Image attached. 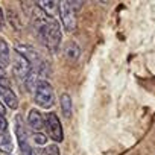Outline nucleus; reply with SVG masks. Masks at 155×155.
Returning <instances> with one entry per match:
<instances>
[{
	"label": "nucleus",
	"mask_w": 155,
	"mask_h": 155,
	"mask_svg": "<svg viewBox=\"0 0 155 155\" xmlns=\"http://www.w3.org/2000/svg\"><path fill=\"white\" fill-rule=\"evenodd\" d=\"M44 122H46V129H47L49 137L55 141H62L64 132H62V125H61L58 116L55 113H47L44 117Z\"/></svg>",
	"instance_id": "4"
},
{
	"label": "nucleus",
	"mask_w": 155,
	"mask_h": 155,
	"mask_svg": "<svg viewBox=\"0 0 155 155\" xmlns=\"http://www.w3.org/2000/svg\"><path fill=\"white\" fill-rule=\"evenodd\" d=\"M12 70H14V74L20 79H26L29 76L31 70H32V65L29 64V61L26 58H23L20 53H14V61H12Z\"/></svg>",
	"instance_id": "7"
},
{
	"label": "nucleus",
	"mask_w": 155,
	"mask_h": 155,
	"mask_svg": "<svg viewBox=\"0 0 155 155\" xmlns=\"http://www.w3.org/2000/svg\"><path fill=\"white\" fill-rule=\"evenodd\" d=\"M14 128H15V135H17V140H18V144H20L21 155H34V152H32V149L29 146V140H28V134H26V129H25L21 116H17L15 117Z\"/></svg>",
	"instance_id": "5"
},
{
	"label": "nucleus",
	"mask_w": 155,
	"mask_h": 155,
	"mask_svg": "<svg viewBox=\"0 0 155 155\" xmlns=\"http://www.w3.org/2000/svg\"><path fill=\"white\" fill-rule=\"evenodd\" d=\"M52 52H55L59 44H61V28H59V23L55 20V18H49L47 20V26H46V32L43 35V40H41Z\"/></svg>",
	"instance_id": "2"
},
{
	"label": "nucleus",
	"mask_w": 155,
	"mask_h": 155,
	"mask_svg": "<svg viewBox=\"0 0 155 155\" xmlns=\"http://www.w3.org/2000/svg\"><path fill=\"white\" fill-rule=\"evenodd\" d=\"M34 101L41 108H52L55 104V91L49 81L41 79L34 91Z\"/></svg>",
	"instance_id": "1"
},
{
	"label": "nucleus",
	"mask_w": 155,
	"mask_h": 155,
	"mask_svg": "<svg viewBox=\"0 0 155 155\" xmlns=\"http://www.w3.org/2000/svg\"><path fill=\"white\" fill-rule=\"evenodd\" d=\"M3 23H5V18H3V11L0 9V29H2V26H3Z\"/></svg>",
	"instance_id": "19"
},
{
	"label": "nucleus",
	"mask_w": 155,
	"mask_h": 155,
	"mask_svg": "<svg viewBox=\"0 0 155 155\" xmlns=\"http://www.w3.org/2000/svg\"><path fill=\"white\" fill-rule=\"evenodd\" d=\"M11 62V50L5 40H0V67L5 68Z\"/></svg>",
	"instance_id": "12"
},
{
	"label": "nucleus",
	"mask_w": 155,
	"mask_h": 155,
	"mask_svg": "<svg viewBox=\"0 0 155 155\" xmlns=\"http://www.w3.org/2000/svg\"><path fill=\"white\" fill-rule=\"evenodd\" d=\"M8 128V122L5 119V116H0V132H5Z\"/></svg>",
	"instance_id": "18"
},
{
	"label": "nucleus",
	"mask_w": 155,
	"mask_h": 155,
	"mask_svg": "<svg viewBox=\"0 0 155 155\" xmlns=\"http://www.w3.org/2000/svg\"><path fill=\"white\" fill-rule=\"evenodd\" d=\"M9 81H8V78L6 76H0V88H11L9 87Z\"/></svg>",
	"instance_id": "17"
},
{
	"label": "nucleus",
	"mask_w": 155,
	"mask_h": 155,
	"mask_svg": "<svg viewBox=\"0 0 155 155\" xmlns=\"http://www.w3.org/2000/svg\"><path fill=\"white\" fill-rule=\"evenodd\" d=\"M5 113H6V110H5V107L0 104V116H5Z\"/></svg>",
	"instance_id": "20"
},
{
	"label": "nucleus",
	"mask_w": 155,
	"mask_h": 155,
	"mask_svg": "<svg viewBox=\"0 0 155 155\" xmlns=\"http://www.w3.org/2000/svg\"><path fill=\"white\" fill-rule=\"evenodd\" d=\"M15 52L20 53L23 58H26V59L29 61V64L32 65V68H37V67H40V65L44 62V61L41 59L40 53H38L34 47H31V46H28V44H17V46H15Z\"/></svg>",
	"instance_id": "6"
},
{
	"label": "nucleus",
	"mask_w": 155,
	"mask_h": 155,
	"mask_svg": "<svg viewBox=\"0 0 155 155\" xmlns=\"http://www.w3.org/2000/svg\"><path fill=\"white\" fill-rule=\"evenodd\" d=\"M40 155H61V152L56 144H46L40 149Z\"/></svg>",
	"instance_id": "15"
},
{
	"label": "nucleus",
	"mask_w": 155,
	"mask_h": 155,
	"mask_svg": "<svg viewBox=\"0 0 155 155\" xmlns=\"http://www.w3.org/2000/svg\"><path fill=\"white\" fill-rule=\"evenodd\" d=\"M0 99L5 102V105L9 110H17L18 107V99L14 94V91L11 88H0Z\"/></svg>",
	"instance_id": "10"
},
{
	"label": "nucleus",
	"mask_w": 155,
	"mask_h": 155,
	"mask_svg": "<svg viewBox=\"0 0 155 155\" xmlns=\"http://www.w3.org/2000/svg\"><path fill=\"white\" fill-rule=\"evenodd\" d=\"M37 6L49 18H55V15L59 14V2H53V0H43V2L37 3Z\"/></svg>",
	"instance_id": "9"
},
{
	"label": "nucleus",
	"mask_w": 155,
	"mask_h": 155,
	"mask_svg": "<svg viewBox=\"0 0 155 155\" xmlns=\"http://www.w3.org/2000/svg\"><path fill=\"white\" fill-rule=\"evenodd\" d=\"M32 138H34V143L37 144V146H46L47 144V137H46V134H43V132H34V135H32Z\"/></svg>",
	"instance_id": "16"
},
{
	"label": "nucleus",
	"mask_w": 155,
	"mask_h": 155,
	"mask_svg": "<svg viewBox=\"0 0 155 155\" xmlns=\"http://www.w3.org/2000/svg\"><path fill=\"white\" fill-rule=\"evenodd\" d=\"M0 76H6L5 74V68H2V67H0Z\"/></svg>",
	"instance_id": "21"
},
{
	"label": "nucleus",
	"mask_w": 155,
	"mask_h": 155,
	"mask_svg": "<svg viewBox=\"0 0 155 155\" xmlns=\"http://www.w3.org/2000/svg\"><path fill=\"white\" fill-rule=\"evenodd\" d=\"M79 55H81V47H79V44H78V43L68 41L64 46V56L68 61H71V62L78 61V59H79Z\"/></svg>",
	"instance_id": "11"
},
{
	"label": "nucleus",
	"mask_w": 155,
	"mask_h": 155,
	"mask_svg": "<svg viewBox=\"0 0 155 155\" xmlns=\"http://www.w3.org/2000/svg\"><path fill=\"white\" fill-rule=\"evenodd\" d=\"M28 126L34 131V132H41L46 126L44 117L41 116V113L38 110H31L28 114Z\"/></svg>",
	"instance_id": "8"
},
{
	"label": "nucleus",
	"mask_w": 155,
	"mask_h": 155,
	"mask_svg": "<svg viewBox=\"0 0 155 155\" xmlns=\"http://www.w3.org/2000/svg\"><path fill=\"white\" fill-rule=\"evenodd\" d=\"M59 17L61 25L67 32L76 31V12L71 2H59Z\"/></svg>",
	"instance_id": "3"
},
{
	"label": "nucleus",
	"mask_w": 155,
	"mask_h": 155,
	"mask_svg": "<svg viewBox=\"0 0 155 155\" xmlns=\"http://www.w3.org/2000/svg\"><path fill=\"white\" fill-rule=\"evenodd\" d=\"M0 150L3 153L9 155L12 150H14V143H12V138L11 135L5 131V132H0Z\"/></svg>",
	"instance_id": "13"
},
{
	"label": "nucleus",
	"mask_w": 155,
	"mask_h": 155,
	"mask_svg": "<svg viewBox=\"0 0 155 155\" xmlns=\"http://www.w3.org/2000/svg\"><path fill=\"white\" fill-rule=\"evenodd\" d=\"M59 105H61V111L64 114V117H70L71 116V97L68 93H62L59 97Z\"/></svg>",
	"instance_id": "14"
}]
</instances>
